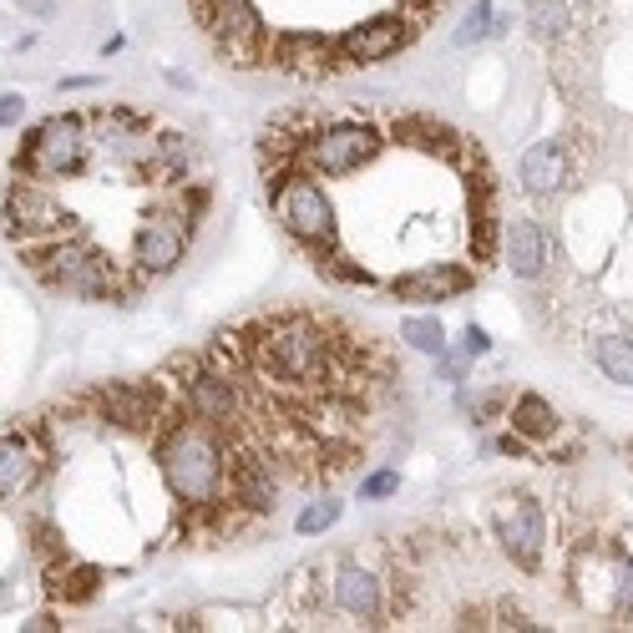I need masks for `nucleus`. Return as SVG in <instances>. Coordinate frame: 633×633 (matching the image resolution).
<instances>
[{
  "label": "nucleus",
  "instance_id": "423d86ee",
  "mask_svg": "<svg viewBox=\"0 0 633 633\" xmlns=\"http://www.w3.org/2000/svg\"><path fill=\"white\" fill-rule=\"evenodd\" d=\"M416 21H410L406 11L396 15H370V21H360V26H350L340 36V56L344 67H375V61H391V56H400L416 41Z\"/></svg>",
  "mask_w": 633,
  "mask_h": 633
},
{
  "label": "nucleus",
  "instance_id": "1a4fd4ad",
  "mask_svg": "<svg viewBox=\"0 0 633 633\" xmlns=\"http://www.w3.org/2000/svg\"><path fill=\"white\" fill-rule=\"evenodd\" d=\"M41 466H46L41 431H0V501H11L36 487Z\"/></svg>",
  "mask_w": 633,
  "mask_h": 633
},
{
  "label": "nucleus",
  "instance_id": "5701e85b",
  "mask_svg": "<svg viewBox=\"0 0 633 633\" xmlns=\"http://www.w3.org/2000/svg\"><path fill=\"white\" fill-rule=\"evenodd\" d=\"M26 117V97H0V127H15Z\"/></svg>",
  "mask_w": 633,
  "mask_h": 633
},
{
  "label": "nucleus",
  "instance_id": "aec40b11",
  "mask_svg": "<svg viewBox=\"0 0 633 633\" xmlns=\"http://www.w3.org/2000/svg\"><path fill=\"white\" fill-rule=\"evenodd\" d=\"M491 31V0H476L472 15H466L462 26H456V46H476V41Z\"/></svg>",
  "mask_w": 633,
  "mask_h": 633
},
{
  "label": "nucleus",
  "instance_id": "6ab92c4d",
  "mask_svg": "<svg viewBox=\"0 0 633 633\" xmlns=\"http://www.w3.org/2000/svg\"><path fill=\"white\" fill-rule=\"evenodd\" d=\"M97 583H102L97 567H71L67 578L56 583V598H67V603H87V598L97 594Z\"/></svg>",
  "mask_w": 633,
  "mask_h": 633
},
{
  "label": "nucleus",
  "instance_id": "4468645a",
  "mask_svg": "<svg viewBox=\"0 0 633 633\" xmlns=\"http://www.w3.org/2000/svg\"><path fill=\"white\" fill-rule=\"evenodd\" d=\"M528 31L542 41V46H557V41L573 31V0H532Z\"/></svg>",
  "mask_w": 633,
  "mask_h": 633
},
{
  "label": "nucleus",
  "instance_id": "f257e3e1",
  "mask_svg": "<svg viewBox=\"0 0 633 633\" xmlns=\"http://www.w3.org/2000/svg\"><path fill=\"white\" fill-rule=\"evenodd\" d=\"M158 466L168 482L172 501L183 512L208 517L218 501L228 497V451H224V431L199 416L178 410L158 436Z\"/></svg>",
  "mask_w": 633,
  "mask_h": 633
},
{
  "label": "nucleus",
  "instance_id": "9d476101",
  "mask_svg": "<svg viewBox=\"0 0 633 633\" xmlns=\"http://www.w3.org/2000/svg\"><path fill=\"white\" fill-rule=\"evenodd\" d=\"M476 284V274L466 264H451V259H436V264H421L410 274L391 279V294L396 299H456Z\"/></svg>",
  "mask_w": 633,
  "mask_h": 633
},
{
  "label": "nucleus",
  "instance_id": "b1692460",
  "mask_svg": "<svg viewBox=\"0 0 633 633\" xmlns=\"http://www.w3.org/2000/svg\"><path fill=\"white\" fill-rule=\"evenodd\" d=\"M462 350H466V355H487V350H491L487 330H476V325H466V340H462Z\"/></svg>",
  "mask_w": 633,
  "mask_h": 633
},
{
  "label": "nucleus",
  "instance_id": "ddd939ff",
  "mask_svg": "<svg viewBox=\"0 0 633 633\" xmlns=\"http://www.w3.org/2000/svg\"><path fill=\"white\" fill-rule=\"evenodd\" d=\"M335 603L350 613V619H385V583L365 567H340L335 578Z\"/></svg>",
  "mask_w": 633,
  "mask_h": 633
},
{
  "label": "nucleus",
  "instance_id": "f03ea898",
  "mask_svg": "<svg viewBox=\"0 0 633 633\" xmlns=\"http://www.w3.org/2000/svg\"><path fill=\"white\" fill-rule=\"evenodd\" d=\"M264 188H269V208H274V218L284 224V234H294L304 249H309V259H319V253L335 249V208H330V199H325V188L315 183V172L290 168Z\"/></svg>",
  "mask_w": 633,
  "mask_h": 633
},
{
  "label": "nucleus",
  "instance_id": "dca6fc26",
  "mask_svg": "<svg viewBox=\"0 0 633 633\" xmlns=\"http://www.w3.org/2000/svg\"><path fill=\"white\" fill-rule=\"evenodd\" d=\"M594 360L613 385H633V340H623V335H603V340L594 344Z\"/></svg>",
  "mask_w": 633,
  "mask_h": 633
},
{
  "label": "nucleus",
  "instance_id": "412c9836",
  "mask_svg": "<svg viewBox=\"0 0 633 633\" xmlns=\"http://www.w3.org/2000/svg\"><path fill=\"white\" fill-rule=\"evenodd\" d=\"M613 603L619 613H633V557H613Z\"/></svg>",
  "mask_w": 633,
  "mask_h": 633
},
{
  "label": "nucleus",
  "instance_id": "f8f14e48",
  "mask_svg": "<svg viewBox=\"0 0 633 633\" xmlns=\"http://www.w3.org/2000/svg\"><path fill=\"white\" fill-rule=\"evenodd\" d=\"M501 253H507V269L517 279H538L542 264H547V234L532 218H512L501 234Z\"/></svg>",
  "mask_w": 633,
  "mask_h": 633
},
{
  "label": "nucleus",
  "instance_id": "39448f33",
  "mask_svg": "<svg viewBox=\"0 0 633 633\" xmlns=\"http://www.w3.org/2000/svg\"><path fill=\"white\" fill-rule=\"evenodd\" d=\"M5 228L15 244H41V238H61V234H81L77 213L41 188V178H15L5 193Z\"/></svg>",
  "mask_w": 633,
  "mask_h": 633
},
{
  "label": "nucleus",
  "instance_id": "a878e982",
  "mask_svg": "<svg viewBox=\"0 0 633 633\" xmlns=\"http://www.w3.org/2000/svg\"><path fill=\"white\" fill-rule=\"evenodd\" d=\"M61 87H67V92H87V87H97V77H67Z\"/></svg>",
  "mask_w": 633,
  "mask_h": 633
},
{
  "label": "nucleus",
  "instance_id": "20e7f679",
  "mask_svg": "<svg viewBox=\"0 0 633 633\" xmlns=\"http://www.w3.org/2000/svg\"><path fill=\"white\" fill-rule=\"evenodd\" d=\"M385 137L365 122H335L325 133H315V143L304 147V168L315 178H355L360 168L381 158Z\"/></svg>",
  "mask_w": 633,
  "mask_h": 633
},
{
  "label": "nucleus",
  "instance_id": "393cba45",
  "mask_svg": "<svg viewBox=\"0 0 633 633\" xmlns=\"http://www.w3.org/2000/svg\"><path fill=\"white\" fill-rule=\"evenodd\" d=\"M497 451H507V456H522V451H528V436H501V441H497Z\"/></svg>",
  "mask_w": 633,
  "mask_h": 633
},
{
  "label": "nucleus",
  "instance_id": "a211bd4d",
  "mask_svg": "<svg viewBox=\"0 0 633 633\" xmlns=\"http://www.w3.org/2000/svg\"><path fill=\"white\" fill-rule=\"evenodd\" d=\"M335 522H340V501H309V507H304L299 517H294V532H299V538H319V532H330Z\"/></svg>",
  "mask_w": 633,
  "mask_h": 633
},
{
  "label": "nucleus",
  "instance_id": "f3484780",
  "mask_svg": "<svg viewBox=\"0 0 633 633\" xmlns=\"http://www.w3.org/2000/svg\"><path fill=\"white\" fill-rule=\"evenodd\" d=\"M400 340H406L410 350H421V355H447V330H441V319H431V315H410L406 325H400Z\"/></svg>",
  "mask_w": 633,
  "mask_h": 633
},
{
  "label": "nucleus",
  "instance_id": "2eb2a0df",
  "mask_svg": "<svg viewBox=\"0 0 633 633\" xmlns=\"http://www.w3.org/2000/svg\"><path fill=\"white\" fill-rule=\"evenodd\" d=\"M512 431L528 436V441H547L557 431V410L547 406L542 396H517L512 406Z\"/></svg>",
  "mask_w": 633,
  "mask_h": 633
},
{
  "label": "nucleus",
  "instance_id": "4be33fe9",
  "mask_svg": "<svg viewBox=\"0 0 633 633\" xmlns=\"http://www.w3.org/2000/svg\"><path fill=\"white\" fill-rule=\"evenodd\" d=\"M396 487H400V476L385 466V472H375V476H365V487H360V497L365 501H375V497H396Z\"/></svg>",
  "mask_w": 633,
  "mask_h": 633
},
{
  "label": "nucleus",
  "instance_id": "6e6552de",
  "mask_svg": "<svg viewBox=\"0 0 633 633\" xmlns=\"http://www.w3.org/2000/svg\"><path fill=\"white\" fill-rule=\"evenodd\" d=\"M512 507L497 512V532H501V547L517 567L538 573L542 567V547H547V517H542V501L538 497H507Z\"/></svg>",
  "mask_w": 633,
  "mask_h": 633
},
{
  "label": "nucleus",
  "instance_id": "0eeeda50",
  "mask_svg": "<svg viewBox=\"0 0 633 633\" xmlns=\"http://www.w3.org/2000/svg\"><path fill=\"white\" fill-rule=\"evenodd\" d=\"M188 253V234L183 224H178V213H152V218H143L133 234V269L147 279H162L172 274V269L183 264Z\"/></svg>",
  "mask_w": 633,
  "mask_h": 633
},
{
  "label": "nucleus",
  "instance_id": "9b49d317",
  "mask_svg": "<svg viewBox=\"0 0 633 633\" xmlns=\"http://www.w3.org/2000/svg\"><path fill=\"white\" fill-rule=\"evenodd\" d=\"M517 178H522V188H528L532 199H553V193H563V183H567L563 147H557V143H532L528 152H522Z\"/></svg>",
  "mask_w": 633,
  "mask_h": 633
},
{
  "label": "nucleus",
  "instance_id": "7ed1b4c3",
  "mask_svg": "<svg viewBox=\"0 0 633 633\" xmlns=\"http://www.w3.org/2000/svg\"><path fill=\"white\" fill-rule=\"evenodd\" d=\"M92 152V122L77 112H61V117L41 122L31 143L21 147V172L26 178H77V172H87Z\"/></svg>",
  "mask_w": 633,
  "mask_h": 633
}]
</instances>
